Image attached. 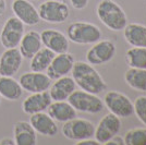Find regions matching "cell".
Masks as SVG:
<instances>
[{"label":"cell","instance_id":"6da1fadb","mask_svg":"<svg viewBox=\"0 0 146 145\" xmlns=\"http://www.w3.org/2000/svg\"><path fill=\"white\" fill-rule=\"evenodd\" d=\"M71 73L75 84L83 91L97 95L107 90V85L102 75L88 62H74Z\"/></svg>","mask_w":146,"mask_h":145},{"label":"cell","instance_id":"7a4b0ae2","mask_svg":"<svg viewBox=\"0 0 146 145\" xmlns=\"http://www.w3.org/2000/svg\"><path fill=\"white\" fill-rule=\"evenodd\" d=\"M97 17L111 31H123L128 24L127 14L113 0H102L97 6Z\"/></svg>","mask_w":146,"mask_h":145},{"label":"cell","instance_id":"3957f363","mask_svg":"<svg viewBox=\"0 0 146 145\" xmlns=\"http://www.w3.org/2000/svg\"><path fill=\"white\" fill-rule=\"evenodd\" d=\"M67 35L68 38L74 44L90 45L102 38V32L98 26L93 23L78 21L68 26Z\"/></svg>","mask_w":146,"mask_h":145},{"label":"cell","instance_id":"277c9868","mask_svg":"<svg viewBox=\"0 0 146 145\" xmlns=\"http://www.w3.org/2000/svg\"><path fill=\"white\" fill-rule=\"evenodd\" d=\"M68 102L76 111L85 114H98L104 109V102L96 95L86 91H74Z\"/></svg>","mask_w":146,"mask_h":145},{"label":"cell","instance_id":"5b68a950","mask_svg":"<svg viewBox=\"0 0 146 145\" xmlns=\"http://www.w3.org/2000/svg\"><path fill=\"white\" fill-rule=\"evenodd\" d=\"M61 131L64 138L78 142L93 138L95 134V126L93 124V122L86 119L73 118L64 122Z\"/></svg>","mask_w":146,"mask_h":145},{"label":"cell","instance_id":"8992f818","mask_svg":"<svg viewBox=\"0 0 146 145\" xmlns=\"http://www.w3.org/2000/svg\"><path fill=\"white\" fill-rule=\"evenodd\" d=\"M25 25L17 17L7 19L0 34V43L6 49L15 48L24 35Z\"/></svg>","mask_w":146,"mask_h":145},{"label":"cell","instance_id":"52a82bcc","mask_svg":"<svg viewBox=\"0 0 146 145\" xmlns=\"http://www.w3.org/2000/svg\"><path fill=\"white\" fill-rule=\"evenodd\" d=\"M38 14L40 20L47 23H62L69 18L70 10L62 1L47 0L38 7Z\"/></svg>","mask_w":146,"mask_h":145},{"label":"cell","instance_id":"ba28073f","mask_svg":"<svg viewBox=\"0 0 146 145\" xmlns=\"http://www.w3.org/2000/svg\"><path fill=\"white\" fill-rule=\"evenodd\" d=\"M104 104L111 114L119 118H128L134 112L133 103L131 99L120 92H108L104 97Z\"/></svg>","mask_w":146,"mask_h":145},{"label":"cell","instance_id":"9c48e42d","mask_svg":"<svg viewBox=\"0 0 146 145\" xmlns=\"http://www.w3.org/2000/svg\"><path fill=\"white\" fill-rule=\"evenodd\" d=\"M116 54V45L109 39L94 43L86 53V61L92 66H100L109 62Z\"/></svg>","mask_w":146,"mask_h":145},{"label":"cell","instance_id":"30bf717a","mask_svg":"<svg viewBox=\"0 0 146 145\" xmlns=\"http://www.w3.org/2000/svg\"><path fill=\"white\" fill-rule=\"evenodd\" d=\"M121 129V121L120 118L113 114H107L104 116L98 122V126L95 128V139L99 144H105L107 141L113 138L120 132Z\"/></svg>","mask_w":146,"mask_h":145},{"label":"cell","instance_id":"8fae6325","mask_svg":"<svg viewBox=\"0 0 146 145\" xmlns=\"http://www.w3.org/2000/svg\"><path fill=\"white\" fill-rule=\"evenodd\" d=\"M51 81L52 80L45 73L31 71L23 73L19 79V83L23 88V91L32 94V93L48 91L51 85Z\"/></svg>","mask_w":146,"mask_h":145},{"label":"cell","instance_id":"7c38bea8","mask_svg":"<svg viewBox=\"0 0 146 145\" xmlns=\"http://www.w3.org/2000/svg\"><path fill=\"white\" fill-rule=\"evenodd\" d=\"M74 62V57L71 54H57L47 68L46 74L51 80H57L62 76H66L69 73H71Z\"/></svg>","mask_w":146,"mask_h":145},{"label":"cell","instance_id":"4fadbf2b","mask_svg":"<svg viewBox=\"0 0 146 145\" xmlns=\"http://www.w3.org/2000/svg\"><path fill=\"white\" fill-rule=\"evenodd\" d=\"M23 62V56L18 47L8 48L0 57V75L13 76L17 74Z\"/></svg>","mask_w":146,"mask_h":145},{"label":"cell","instance_id":"5bb4252c","mask_svg":"<svg viewBox=\"0 0 146 145\" xmlns=\"http://www.w3.org/2000/svg\"><path fill=\"white\" fill-rule=\"evenodd\" d=\"M40 38L44 46L56 55L68 53L69 50V38L59 31L54 29L44 30L40 33Z\"/></svg>","mask_w":146,"mask_h":145},{"label":"cell","instance_id":"9a60e30c","mask_svg":"<svg viewBox=\"0 0 146 145\" xmlns=\"http://www.w3.org/2000/svg\"><path fill=\"white\" fill-rule=\"evenodd\" d=\"M12 11L14 17L22 21L24 25L33 26L38 24L40 21L38 10L29 0H14L12 3Z\"/></svg>","mask_w":146,"mask_h":145},{"label":"cell","instance_id":"2e32d148","mask_svg":"<svg viewBox=\"0 0 146 145\" xmlns=\"http://www.w3.org/2000/svg\"><path fill=\"white\" fill-rule=\"evenodd\" d=\"M52 99L49 92L44 91L39 93H32L30 96L26 97L22 103V110L27 115H33L37 112L45 111L51 104Z\"/></svg>","mask_w":146,"mask_h":145},{"label":"cell","instance_id":"e0dca14e","mask_svg":"<svg viewBox=\"0 0 146 145\" xmlns=\"http://www.w3.org/2000/svg\"><path fill=\"white\" fill-rule=\"evenodd\" d=\"M30 123L36 133L45 136H55L58 133V127L56 121L44 111L31 115Z\"/></svg>","mask_w":146,"mask_h":145},{"label":"cell","instance_id":"ac0fdd59","mask_svg":"<svg viewBox=\"0 0 146 145\" xmlns=\"http://www.w3.org/2000/svg\"><path fill=\"white\" fill-rule=\"evenodd\" d=\"M54 84L50 85L49 94L52 100H67L69 96L75 91V82L70 76H62L55 80Z\"/></svg>","mask_w":146,"mask_h":145},{"label":"cell","instance_id":"d6986e66","mask_svg":"<svg viewBox=\"0 0 146 145\" xmlns=\"http://www.w3.org/2000/svg\"><path fill=\"white\" fill-rule=\"evenodd\" d=\"M13 140L17 145H35L36 131L27 121H18L13 127Z\"/></svg>","mask_w":146,"mask_h":145},{"label":"cell","instance_id":"ffe728a7","mask_svg":"<svg viewBox=\"0 0 146 145\" xmlns=\"http://www.w3.org/2000/svg\"><path fill=\"white\" fill-rule=\"evenodd\" d=\"M42 46H43V43H42L40 34L36 31H29L24 33V35L22 37L19 45V50L23 56V58L31 59L42 48Z\"/></svg>","mask_w":146,"mask_h":145},{"label":"cell","instance_id":"44dd1931","mask_svg":"<svg viewBox=\"0 0 146 145\" xmlns=\"http://www.w3.org/2000/svg\"><path fill=\"white\" fill-rule=\"evenodd\" d=\"M48 115L58 122H66L76 117V110L66 100H54L48 106Z\"/></svg>","mask_w":146,"mask_h":145},{"label":"cell","instance_id":"7402d4cb","mask_svg":"<svg viewBox=\"0 0 146 145\" xmlns=\"http://www.w3.org/2000/svg\"><path fill=\"white\" fill-rule=\"evenodd\" d=\"M124 39L132 47H146V26L139 23H130L123 29Z\"/></svg>","mask_w":146,"mask_h":145},{"label":"cell","instance_id":"603a6c76","mask_svg":"<svg viewBox=\"0 0 146 145\" xmlns=\"http://www.w3.org/2000/svg\"><path fill=\"white\" fill-rule=\"evenodd\" d=\"M0 95L7 100H18L23 95V88L12 76L0 75Z\"/></svg>","mask_w":146,"mask_h":145},{"label":"cell","instance_id":"cb8c5ba5","mask_svg":"<svg viewBox=\"0 0 146 145\" xmlns=\"http://www.w3.org/2000/svg\"><path fill=\"white\" fill-rule=\"evenodd\" d=\"M56 54L48 48H42L31 58V70L35 72H44L47 70Z\"/></svg>","mask_w":146,"mask_h":145},{"label":"cell","instance_id":"d4e9b609","mask_svg":"<svg viewBox=\"0 0 146 145\" xmlns=\"http://www.w3.org/2000/svg\"><path fill=\"white\" fill-rule=\"evenodd\" d=\"M124 80L130 87L146 92V69L129 68L124 74Z\"/></svg>","mask_w":146,"mask_h":145},{"label":"cell","instance_id":"484cf974","mask_svg":"<svg viewBox=\"0 0 146 145\" xmlns=\"http://www.w3.org/2000/svg\"><path fill=\"white\" fill-rule=\"evenodd\" d=\"M125 60L130 68L146 69V47H132L125 53Z\"/></svg>","mask_w":146,"mask_h":145},{"label":"cell","instance_id":"4316f807","mask_svg":"<svg viewBox=\"0 0 146 145\" xmlns=\"http://www.w3.org/2000/svg\"><path fill=\"white\" fill-rule=\"evenodd\" d=\"M124 144L146 145V128L131 129L124 135Z\"/></svg>","mask_w":146,"mask_h":145},{"label":"cell","instance_id":"83f0119b","mask_svg":"<svg viewBox=\"0 0 146 145\" xmlns=\"http://www.w3.org/2000/svg\"><path fill=\"white\" fill-rule=\"evenodd\" d=\"M134 112L140 121L146 126V96H139L133 104Z\"/></svg>","mask_w":146,"mask_h":145},{"label":"cell","instance_id":"f1b7e54d","mask_svg":"<svg viewBox=\"0 0 146 145\" xmlns=\"http://www.w3.org/2000/svg\"><path fill=\"white\" fill-rule=\"evenodd\" d=\"M70 2L76 10H83L88 5V0H70Z\"/></svg>","mask_w":146,"mask_h":145},{"label":"cell","instance_id":"f546056e","mask_svg":"<svg viewBox=\"0 0 146 145\" xmlns=\"http://www.w3.org/2000/svg\"><path fill=\"white\" fill-rule=\"evenodd\" d=\"M105 145H124V139L117 134L113 138H111L109 141H107Z\"/></svg>","mask_w":146,"mask_h":145},{"label":"cell","instance_id":"4dcf8cb0","mask_svg":"<svg viewBox=\"0 0 146 145\" xmlns=\"http://www.w3.org/2000/svg\"><path fill=\"white\" fill-rule=\"evenodd\" d=\"M76 145H99L98 141L96 139H85L82 140V141H78V143H75Z\"/></svg>","mask_w":146,"mask_h":145},{"label":"cell","instance_id":"1f68e13d","mask_svg":"<svg viewBox=\"0 0 146 145\" xmlns=\"http://www.w3.org/2000/svg\"><path fill=\"white\" fill-rule=\"evenodd\" d=\"M15 142L13 139L10 138H3V139L0 140V145H14Z\"/></svg>","mask_w":146,"mask_h":145},{"label":"cell","instance_id":"d6a6232c","mask_svg":"<svg viewBox=\"0 0 146 145\" xmlns=\"http://www.w3.org/2000/svg\"><path fill=\"white\" fill-rule=\"evenodd\" d=\"M6 9H7L6 0H0V15H2L3 13L6 12Z\"/></svg>","mask_w":146,"mask_h":145},{"label":"cell","instance_id":"836d02e7","mask_svg":"<svg viewBox=\"0 0 146 145\" xmlns=\"http://www.w3.org/2000/svg\"><path fill=\"white\" fill-rule=\"evenodd\" d=\"M0 104H1V95H0Z\"/></svg>","mask_w":146,"mask_h":145},{"label":"cell","instance_id":"e575fe53","mask_svg":"<svg viewBox=\"0 0 146 145\" xmlns=\"http://www.w3.org/2000/svg\"><path fill=\"white\" fill-rule=\"evenodd\" d=\"M34 1H38V0H34Z\"/></svg>","mask_w":146,"mask_h":145}]
</instances>
